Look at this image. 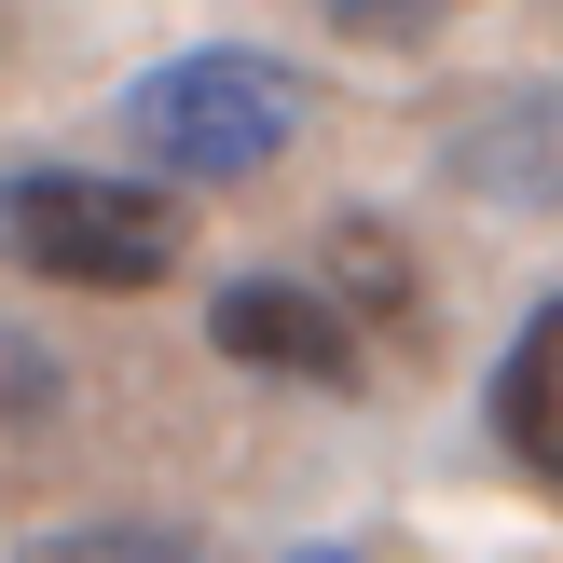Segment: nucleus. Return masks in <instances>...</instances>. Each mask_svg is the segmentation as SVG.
Returning <instances> with one entry per match:
<instances>
[{
    "label": "nucleus",
    "instance_id": "obj_1",
    "mask_svg": "<svg viewBox=\"0 0 563 563\" xmlns=\"http://www.w3.org/2000/svg\"><path fill=\"white\" fill-rule=\"evenodd\" d=\"M124 124H137V152L165 165V179H262L275 152L302 137V69H275V55H165L152 82L124 97Z\"/></svg>",
    "mask_w": 563,
    "mask_h": 563
},
{
    "label": "nucleus",
    "instance_id": "obj_2",
    "mask_svg": "<svg viewBox=\"0 0 563 563\" xmlns=\"http://www.w3.org/2000/svg\"><path fill=\"white\" fill-rule=\"evenodd\" d=\"M0 247H14L27 275H55V289H165L179 220H165V192H137V179L14 165V179H0Z\"/></svg>",
    "mask_w": 563,
    "mask_h": 563
},
{
    "label": "nucleus",
    "instance_id": "obj_3",
    "mask_svg": "<svg viewBox=\"0 0 563 563\" xmlns=\"http://www.w3.org/2000/svg\"><path fill=\"white\" fill-rule=\"evenodd\" d=\"M207 344L234 372H275V385H357V317L317 289H275V275H234L207 302Z\"/></svg>",
    "mask_w": 563,
    "mask_h": 563
},
{
    "label": "nucleus",
    "instance_id": "obj_4",
    "mask_svg": "<svg viewBox=\"0 0 563 563\" xmlns=\"http://www.w3.org/2000/svg\"><path fill=\"white\" fill-rule=\"evenodd\" d=\"M495 440H509L537 482H563V302H537L522 344L495 357Z\"/></svg>",
    "mask_w": 563,
    "mask_h": 563
},
{
    "label": "nucleus",
    "instance_id": "obj_5",
    "mask_svg": "<svg viewBox=\"0 0 563 563\" xmlns=\"http://www.w3.org/2000/svg\"><path fill=\"white\" fill-rule=\"evenodd\" d=\"M27 563H192V550L152 522H69V537H27Z\"/></svg>",
    "mask_w": 563,
    "mask_h": 563
},
{
    "label": "nucleus",
    "instance_id": "obj_6",
    "mask_svg": "<svg viewBox=\"0 0 563 563\" xmlns=\"http://www.w3.org/2000/svg\"><path fill=\"white\" fill-rule=\"evenodd\" d=\"M330 27H344V42H427L440 14H454V0H317Z\"/></svg>",
    "mask_w": 563,
    "mask_h": 563
},
{
    "label": "nucleus",
    "instance_id": "obj_7",
    "mask_svg": "<svg viewBox=\"0 0 563 563\" xmlns=\"http://www.w3.org/2000/svg\"><path fill=\"white\" fill-rule=\"evenodd\" d=\"M330 262H344V289H357V302H385V317H399V302H412V275H399V247H385L372 220H344V247H330Z\"/></svg>",
    "mask_w": 563,
    "mask_h": 563
},
{
    "label": "nucleus",
    "instance_id": "obj_8",
    "mask_svg": "<svg viewBox=\"0 0 563 563\" xmlns=\"http://www.w3.org/2000/svg\"><path fill=\"white\" fill-rule=\"evenodd\" d=\"M289 563H357V550H289Z\"/></svg>",
    "mask_w": 563,
    "mask_h": 563
}]
</instances>
